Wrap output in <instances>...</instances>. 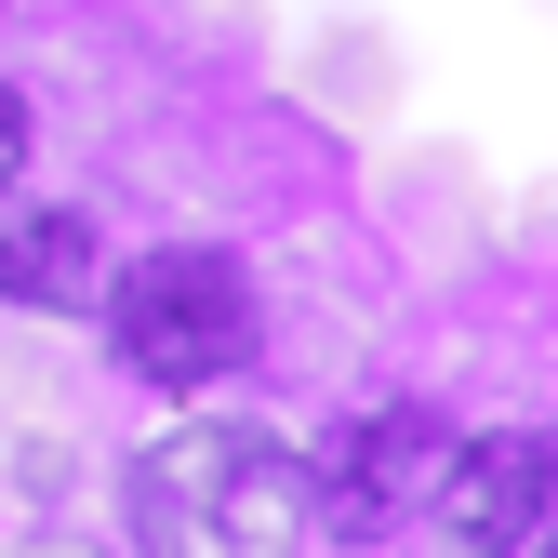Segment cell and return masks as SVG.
<instances>
[{
	"mask_svg": "<svg viewBox=\"0 0 558 558\" xmlns=\"http://www.w3.org/2000/svg\"><path fill=\"white\" fill-rule=\"evenodd\" d=\"M439 412H412V399H373V412H345V426L306 452V519L332 532H399L412 506L439 493Z\"/></svg>",
	"mask_w": 558,
	"mask_h": 558,
	"instance_id": "3957f363",
	"label": "cell"
},
{
	"mask_svg": "<svg viewBox=\"0 0 558 558\" xmlns=\"http://www.w3.org/2000/svg\"><path fill=\"white\" fill-rule=\"evenodd\" d=\"M545 493H558V452L545 439H465V452H439V519L465 545H532Z\"/></svg>",
	"mask_w": 558,
	"mask_h": 558,
	"instance_id": "277c9868",
	"label": "cell"
},
{
	"mask_svg": "<svg viewBox=\"0 0 558 558\" xmlns=\"http://www.w3.org/2000/svg\"><path fill=\"white\" fill-rule=\"evenodd\" d=\"M0 293L81 319V306L107 293V240H94L81 214H14V227H0Z\"/></svg>",
	"mask_w": 558,
	"mask_h": 558,
	"instance_id": "5b68a950",
	"label": "cell"
},
{
	"mask_svg": "<svg viewBox=\"0 0 558 558\" xmlns=\"http://www.w3.org/2000/svg\"><path fill=\"white\" fill-rule=\"evenodd\" d=\"M107 345L147 386H214L253 360V293H240L227 253H147V266L107 279Z\"/></svg>",
	"mask_w": 558,
	"mask_h": 558,
	"instance_id": "7a4b0ae2",
	"label": "cell"
},
{
	"mask_svg": "<svg viewBox=\"0 0 558 558\" xmlns=\"http://www.w3.org/2000/svg\"><path fill=\"white\" fill-rule=\"evenodd\" d=\"M133 532L186 558H266L306 532V452L266 426H173L133 452Z\"/></svg>",
	"mask_w": 558,
	"mask_h": 558,
	"instance_id": "6da1fadb",
	"label": "cell"
},
{
	"mask_svg": "<svg viewBox=\"0 0 558 558\" xmlns=\"http://www.w3.org/2000/svg\"><path fill=\"white\" fill-rule=\"evenodd\" d=\"M14 173H27V107L0 94V186H14Z\"/></svg>",
	"mask_w": 558,
	"mask_h": 558,
	"instance_id": "8992f818",
	"label": "cell"
}]
</instances>
